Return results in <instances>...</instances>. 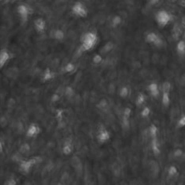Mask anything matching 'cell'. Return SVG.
Segmentation results:
<instances>
[{"label": "cell", "mask_w": 185, "mask_h": 185, "mask_svg": "<svg viewBox=\"0 0 185 185\" xmlns=\"http://www.w3.org/2000/svg\"><path fill=\"white\" fill-rule=\"evenodd\" d=\"M160 1L161 0H149V4L151 6H156L160 2Z\"/></svg>", "instance_id": "cell-33"}, {"label": "cell", "mask_w": 185, "mask_h": 185, "mask_svg": "<svg viewBox=\"0 0 185 185\" xmlns=\"http://www.w3.org/2000/svg\"><path fill=\"white\" fill-rule=\"evenodd\" d=\"M4 185H16V181L14 179L7 180Z\"/></svg>", "instance_id": "cell-32"}, {"label": "cell", "mask_w": 185, "mask_h": 185, "mask_svg": "<svg viewBox=\"0 0 185 185\" xmlns=\"http://www.w3.org/2000/svg\"><path fill=\"white\" fill-rule=\"evenodd\" d=\"M114 47V45L113 44V42H111V41H109V42L106 43V44L103 46L102 48V51L104 53H109L111 51Z\"/></svg>", "instance_id": "cell-16"}, {"label": "cell", "mask_w": 185, "mask_h": 185, "mask_svg": "<svg viewBox=\"0 0 185 185\" xmlns=\"http://www.w3.org/2000/svg\"><path fill=\"white\" fill-rule=\"evenodd\" d=\"M181 28H179V25L176 24L174 28V30H173V37H174L175 39H178V38H179V36H181Z\"/></svg>", "instance_id": "cell-20"}, {"label": "cell", "mask_w": 185, "mask_h": 185, "mask_svg": "<svg viewBox=\"0 0 185 185\" xmlns=\"http://www.w3.org/2000/svg\"><path fill=\"white\" fill-rule=\"evenodd\" d=\"M53 37H54V39L57 40V41H62L64 38V33L61 30L59 29L55 30L54 31Z\"/></svg>", "instance_id": "cell-15"}, {"label": "cell", "mask_w": 185, "mask_h": 185, "mask_svg": "<svg viewBox=\"0 0 185 185\" xmlns=\"http://www.w3.org/2000/svg\"><path fill=\"white\" fill-rule=\"evenodd\" d=\"M17 12H18V15H19L20 18L22 20L23 22L27 21V20L31 15V12H32V9L29 6L26 5V4H20L17 8Z\"/></svg>", "instance_id": "cell-5"}, {"label": "cell", "mask_w": 185, "mask_h": 185, "mask_svg": "<svg viewBox=\"0 0 185 185\" xmlns=\"http://www.w3.org/2000/svg\"><path fill=\"white\" fill-rule=\"evenodd\" d=\"M149 132L150 135L153 137V138H156V135H157V132H158V129L154 124H152L149 128Z\"/></svg>", "instance_id": "cell-24"}, {"label": "cell", "mask_w": 185, "mask_h": 185, "mask_svg": "<svg viewBox=\"0 0 185 185\" xmlns=\"http://www.w3.org/2000/svg\"><path fill=\"white\" fill-rule=\"evenodd\" d=\"M36 163H37V160L36 158H31V159L28 160V161H21L20 164V170L23 173L27 174V173L30 172L33 166Z\"/></svg>", "instance_id": "cell-7"}, {"label": "cell", "mask_w": 185, "mask_h": 185, "mask_svg": "<svg viewBox=\"0 0 185 185\" xmlns=\"http://www.w3.org/2000/svg\"><path fill=\"white\" fill-rule=\"evenodd\" d=\"M176 170L174 167H171L169 169V173L170 175H174L175 174H176Z\"/></svg>", "instance_id": "cell-34"}, {"label": "cell", "mask_w": 185, "mask_h": 185, "mask_svg": "<svg viewBox=\"0 0 185 185\" xmlns=\"http://www.w3.org/2000/svg\"><path fill=\"white\" fill-rule=\"evenodd\" d=\"M30 150H31V148H30L29 145L27 144V143H25L20 148V152L23 153V154H26V153H28L29 152Z\"/></svg>", "instance_id": "cell-25"}, {"label": "cell", "mask_w": 185, "mask_h": 185, "mask_svg": "<svg viewBox=\"0 0 185 185\" xmlns=\"http://www.w3.org/2000/svg\"><path fill=\"white\" fill-rule=\"evenodd\" d=\"M58 185H61V184H58Z\"/></svg>", "instance_id": "cell-37"}, {"label": "cell", "mask_w": 185, "mask_h": 185, "mask_svg": "<svg viewBox=\"0 0 185 185\" xmlns=\"http://www.w3.org/2000/svg\"><path fill=\"white\" fill-rule=\"evenodd\" d=\"M75 69V66L74 64H72V63H68V64H67L65 67H64V72H66L67 73H69L74 71Z\"/></svg>", "instance_id": "cell-26"}, {"label": "cell", "mask_w": 185, "mask_h": 185, "mask_svg": "<svg viewBox=\"0 0 185 185\" xmlns=\"http://www.w3.org/2000/svg\"><path fill=\"white\" fill-rule=\"evenodd\" d=\"M10 59V54L6 49H2L0 51V67L3 68Z\"/></svg>", "instance_id": "cell-9"}, {"label": "cell", "mask_w": 185, "mask_h": 185, "mask_svg": "<svg viewBox=\"0 0 185 185\" xmlns=\"http://www.w3.org/2000/svg\"><path fill=\"white\" fill-rule=\"evenodd\" d=\"M54 78V73H53V72H51L50 69H46V72H44V77H43V78H44V80L45 81H49L50 80H51L52 78Z\"/></svg>", "instance_id": "cell-22"}, {"label": "cell", "mask_w": 185, "mask_h": 185, "mask_svg": "<svg viewBox=\"0 0 185 185\" xmlns=\"http://www.w3.org/2000/svg\"><path fill=\"white\" fill-rule=\"evenodd\" d=\"M75 94V91H74V89H73L72 87H67L66 88L65 90V96H67V98H70L72 97H73V96H74Z\"/></svg>", "instance_id": "cell-27"}, {"label": "cell", "mask_w": 185, "mask_h": 185, "mask_svg": "<svg viewBox=\"0 0 185 185\" xmlns=\"http://www.w3.org/2000/svg\"><path fill=\"white\" fill-rule=\"evenodd\" d=\"M178 126L180 127H182L185 126V116H182L179 120V121H178Z\"/></svg>", "instance_id": "cell-31"}, {"label": "cell", "mask_w": 185, "mask_h": 185, "mask_svg": "<svg viewBox=\"0 0 185 185\" xmlns=\"http://www.w3.org/2000/svg\"><path fill=\"white\" fill-rule=\"evenodd\" d=\"M98 41L97 34L94 32H87L81 38V49L83 51H90L96 46Z\"/></svg>", "instance_id": "cell-1"}, {"label": "cell", "mask_w": 185, "mask_h": 185, "mask_svg": "<svg viewBox=\"0 0 185 185\" xmlns=\"http://www.w3.org/2000/svg\"><path fill=\"white\" fill-rule=\"evenodd\" d=\"M102 61H103V57L100 54H96L93 57V61L96 64H100V63L102 62Z\"/></svg>", "instance_id": "cell-28"}, {"label": "cell", "mask_w": 185, "mask_h": 185, "mask_svg": "<svg viewBox=\"0 0 185 185\" xmlns=\"http://www.w3.org/2000/svg\"><path fill=\"white\" fill-rule=\"evenodd\" d=\"M171 89V85L169 82L166 81L163 83L162 86H161V91L162 93H170Z\"/></svg>", "instance_id": "cell-17"}, {"label": "cell", "mask_w": 185, "mask_h": 185, "mask_svg": "<svg viewBox=\"0 0 185 185\" xmlns=\"http://www.w3.org/2000/svg\"><path fill=\"white\" fill-rule=\"evenodd\" d=\"M34 26L38 33H43L46 29V21L43 18H37L34 21Z\"/></svg>", "instance_id": "cell-10"}, {"label": "cell", "mask_w": 185, "mask_h": 185, "mask_svg": "<svg viewBox=\"0 0 185 185\" xmlns=\"http://www.w3.org/2000/svg\"><path fill=\"white\" fill-rule=\"evenodd\" d=\"M73 151V145L70 140H67L64 142V146L62 148V152L64 155L68 156L70 155Z\"/></svg>", "instance_id": "cell-12"}, {"label": "cell", "mask_w": 185, "mask_h": 185, "mask_svg": "<svg viewBox=\"0 0 185 185\" xmlns=\"http://www.w3.org/2000/svg\"><path fill=\"white\" fill-rule=\"evenodd\" d=\"M128 95H129V89L126 86H124L120 89L119 91V96L121 98H126L127 97Z\"/></svg>", "instance_id": "cell-23"}, {"label": "cell", "mask_w": 185, "mask_h": 185, "mask_svg": "<svg viewBox=\"0 0 185 185\" xmlns=\"http://www.w3.org/2000/svg\"><path fill=\"white\" fill-rule=\"evenodd\" d=\"M172 16L169 12L164 10H159L156 15V21L160 28H164L171 22Z\"/></svg>", "instance_id": "cell-2"}, {"label": "cell", "mask_w": 185, "mask_h": 185, "mask_svg": "<svg viewBox=\"0 0 185 185\" xmlns=\"http://www.w3.org/2000/svg\"><path fill=\"white\" fill-rule=\"evenodd\" d=\"M146 101V96H145L144 94L143 93H139L137 96L136 98V104L137 106H140L145 103Z\"/></svg>", "instance_id": "cell-19"}, {"label": "cell", "mask_w": 185, "mask_h": 185, "mask_svg": "<svg viewBox=\"0 0 185 185\" xmlns=\"http://www.w3.org/2000/svg\"><path fill=\"white\" fill-rule=\"evenodd\" d=\"M72 11L73 14L79 18H86L88 14L87 7L80 1H77L73 4L72 7Z\"/></svg>", "instance_id": "cell-3"}, {"label": "cell", "mask_w": 185, "mask_h": 185, "mask_svg": "<svg viewBox=\"0 0 185 185\" xmlns=\"http://www.w3.org/2000/svg\"><path fill=\"white\" fill-rule=\"evenodd\" d=\"M131 113L132 110L129 109V108H126V109H124V114H123V118H124V119H129V117H130L131 116Z\"/></svg>", "instance_id": "cell-30"}, {"label": "cell", "mask_w": 185, "mask_h": 185, "mask_svg": "<svg viewBox=\"0 0 185 185\" xmlns=\"http://www.w3.org/2000/svg\"><path fill=\"white\" fill-rule=\"evenodd\" d=\"M146 41L148 44H150L157 48L162 47L163 45V39L159 35L155 32L148 33L146 36Z\"/></svg>", "instance_id": "cell-4"}, {"label": "cell", "mask_w": 185, "mask_h": 185, "mask_svg": "<svg viewBox=\"0 0 185 185\" xmlns=\"http://www.w3.org/2000/svg\"><path fill=\"white\" fill-rule=\"evenodd\" d=\"M40 132V128L37 124H32L29 126L27 130V136L29 137H34Z\"/></svg>", "instance_id": "cell-11"}, {"label": "cell", "mask_w": 185, "mask_h": 185, "mask_svg": "<svg viewBox=\"0 0 185 185\" xmlns=\"http://www.w3.org/2000/svg\"><path fill=\"white\" fill-rule=\"evenodd\" d=\"M109 104H108V101L106 99H102L99 101V103L98 104V108L101 111H104L105 109H107Z\"/></svg>", "instance_id": "cell-21"}, {"label": "cell", "mask_w": 185, "mask_h": 185, "mask_svg": "<svg viewBox=\"0 0 185 185\" xmlns=\"http://www.w3.org/2000/svg\"><path fill=\"white\" fill-rule=\"evenodd\" d=\"M150 114H151V109L149 107H145L141 111V116L143 117H148Z\"/></svg>", "instance_id": "cell-29"}, {"label": "cell", "mask_w": 185, "mask_h": 185, "mask_svg": "<svg viewBox=\"0 0 185 185\" xmlns=\"http://www.w3.org/2000/svg\"><path fill=\"white\" fill-rule=\"evenodd\" d=\"M162 104L165 107H168L171 102V98H170V93H162V98H161Z\"/></svg>", "instance_id": "cell-13"}, {"label": "cell", "mask_w": 185, "mask_h": 185, "mask_svg": "<svg viewBox=\"0 0 185 185\" xmlns=\"http://www.w3.org/2000/svg\"><path fill=\"white\" fill-rule=\"evenodd\" d=\"M176 51L179 54H185V41L183 40H181L176 44Z\"/></svg>", "instance_id": "cell-14"}, {"label": "cell", "mask_w": 185, "mask_h": 185, "mask_svg": "<svg viewBox=\"0 0 185 185\" xmlns=\"http://www.w3.org/2000/svg\"><path fill=\"white\" fill-rule=\"evenodd\" d=\"M122 22V19L119 15H116L113 18L112 20H111V26L114 28L118 27L120 24Z\"/></svg>", "instance_id": "cell-18"}, {"label": "cell", "mask_w": 185, "mask_h": 185, "mask_svg": "<svg viewBox=\"0 0 185 185\" xmlns=\"http://www.w3.org/2000/svg\"><path fill=\"white\" fill-rule=\"evenodd\" d=\"M96 138L99 143H105L110 139V134L109 131L104 127H100L98 128L97 135H96Z\"/></svg>", "instance_id": "cell-6"}, {"label": "cell", "mask_w": 185, "mask_h": 185, "mask_svg": "<svg viewBox=\"0 0 185 185\" xmlns=\"http://www.w3.org/2000/svg\"><path fill=\"white\" fill-rule=\"evenodd\" d=\"M148 91L149 92L150 95L155 98H157L160 95V89L159 86L157 83H152L149 84L148 86Z\"/></svg>", "instance_id": "cell-8"}, {"label": "cell", "mask_w": 185, "mask_h": 185, "mask_svg": "<svg viewBox=\"0 0 185 185\" xmlns=\"http://www.w3.org/2000/svg\"><path fill=\"white\" fill-rule=\"evenodd\" d=\"M51 100H52L54 102H56V101H57L58 100H59V96H56V95H54V96H53L52 98H51Z\"/></svg>", "instance_id": "cell-35"}, {"label": "cell", "mask_w": 185, "mask_h": 185, "mask_svg": "<svg viewBox=\"0 0 185 185\" xmlns=\"http://www.w3.org/2000/svg\"><path fill=\"white\" fill-rule=\"evenodd\" d=\"M1 1H7V0H1Z\"/></svg>", "instance_id": "cell-36"}]
</instances>
